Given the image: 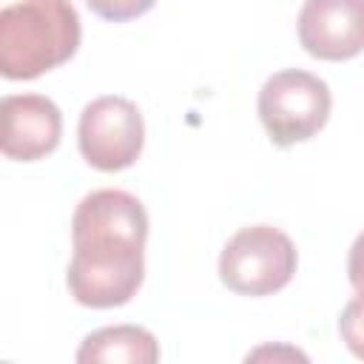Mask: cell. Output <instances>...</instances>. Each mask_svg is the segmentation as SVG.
<instances>
[{
  "instance_id": "obj_5",
  "label": "cell",
  "mask_w": 364,
  "mask_h": 364,
  "mask_svg": "<svg viewBox=\"0 0 364 364\" xmlns=\"http://www.w3.org/2000/svg\"><path fill=\"white\" fill-rule=\"evenodd\" d=\"M77 145L82 159L97 171L131 168L145 145V122L139 108L117 94L91 100L80 114Z\"/></svg>"
},
{
  "instance_id": "obj_8",
  "label": "cell",
  "mask_w": 364,
  "mask_h": 364,
  "mask_svg": "<svg viewBox=\"0 0 364 364\" xmlns=\"http://www.w3.org/2000/svg\"><path fill=\"white\" fill-rule=\"evenodd\" d=\"M77 361H128V364H154L159 361L156 338L136 324H117L94 330L82 338Z\"/></svg>"
},
{
  "instance_id": "obj_10",
  "label": "cell",
  "mask_w": 364,
  "mask_h": 364,
  "mask_svg": "<svg viewBox=\"0 0 364 364\" xmlns=\"http://www.w3.org/2000/svg\"><path fill=\"white\" fill-rule=\"evenodd\" d=\"M85 3L97 17L111 20V23H125V20H134L151 11L156 0H85Z\"/></svg>"
},
{
  "instance_id": "obj_3",
  "label": "cell",
  "mask_w": 364,
  "mask_h": 364,
  "mask_svg": "<svg viewBox=\"0 0 364 364\" xmlns=\"http://www.w3.org/2000/svg\"><path fill=\"white\" fill-rule=\"evenodd\" d=\"M330 108L333 97L327 82L301 68L276 71L259 91V119L279 148L316 136L324 128Z\"/></svg>"
},
{
  "instance_id": "obj_2",
  "label": "cell",
  "mask_w": 364,
  "mask_h": 364,
  "mask_svg": "<svg viewBox=\"0 0 364 364\" xmlns=\"http://www.w3.org/2000/svg\"><path fill=\"white\" fill-rule=\"evenodd\" d=\"M80 17L71 0H17L0 11V74L34 80L74 57Z\"/></svg>"
},
{
  "instance_id": "obj_4",
  "label": "cell",
  "mask_w": 364,
  "mask_h": 364,
  "mask_svg": "<svg viewBox=\"0 0 364 364\" xmlns=\"http://www.w3.org/2000/svg\"><path fill=\"white\" fill-rule=\"evenodd\" d=\"M299 256L287 233L270 225L242 228L219 256V279L239 296L279 293L296 273Z\"/></svg>"
},
{
  "instance_id": "obj_1",
  "label": "cell",
  "mask_w": 364,
  "mask_h": 364,
  "mask_svg": "<svg viewBox=\"0 0 364 364\" xmlns=\"http://www.w3.org/2000/svg\"><path fill=\"white\" fill-rule=\"evenodd\" d=\"M71 239L65 284L77 304L102 310L136 296L145 276L148 213L134 193L102 188L82 196L71 216Z\"/></svg>"
},
{
  "instance_id": "obj_6",
  "label": "cell",
  "mask_w": 364,
  "mask_h": 364,
  "mask_svg": "<svg viewBox=\"0 0 364 364\" xmlns=\"http://www.w3.org/2000/svg\"><path fill=\"white\" fill-rule=\"evenodd\" d=\"M63 114L43 94H9L0 102V151L14 162H37L60 145Z\"/></svg>"
},
{
  "instance_id": "obj_11",
  "label": "cell",
  "mask_w": 364,
  "mask_h": 364,
  "mask_svg": "<svg viewBox=\"0 0 364 364\" xmlns=\"http://www.w3.org/2000/svg\"><path fill=\"white\" fill-rule=\"evenodd\" d=\"M347 276L355 290H364V230L355 236V242L347 253Z\"/></svg>"
},
{
  "instance_id": "obj_9",
  "label": "cell",
  "mask_w": 364,
  "mask_h": 364,
  "mask_svg": "<svg viewBox=\"0 0 364 364\" xmlns=\"http://www.w3.org/2000/svg\"><path fill=\"white\" fill-rule=\"evenodd\" d=\"M338 333H341V341L347 344V350L355 358H364V290H358V296L350 299L347 307L341 310Z\"/></svg>"
},
{
  "instance_id": "obj_7",
  "label": "cell",
  "mask_w": 364,
  "mask_h": 364,
  "mask_svg": "<svg viewBox=\"0 0 364 364\" xmlns=\"http://www.w3.org/2000/svg\"><path fill=\"white\" fill-rule=\"evenodd\" d=\"M299 40L318 60L358 57L364 51V0H304Z\"/></svg>"
}]
</instances>
